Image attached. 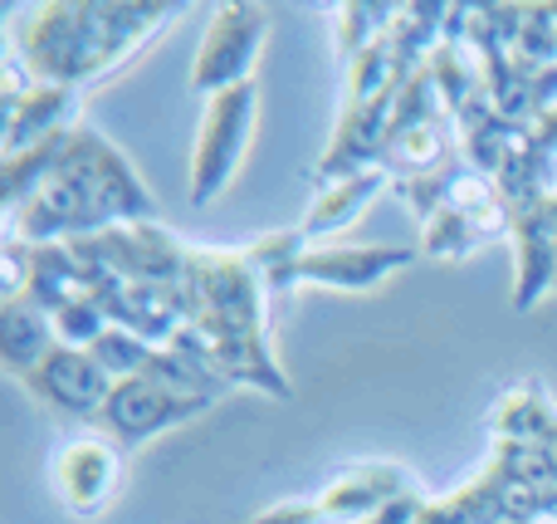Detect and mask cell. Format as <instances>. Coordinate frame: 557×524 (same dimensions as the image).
I'll return each mask as SVG.
<instances>
[{"mask_svg": "<svg viewBox=\"0 0 557 524\" xmlns=\"http://www.w3.org/2000/svg\"><path fill=\"white\" fill-rule=\"evenodd\" d=\"M250 123H255V88L235 84L225 94L211 98L206 108V127L196 143V162H191V202L206 206L225 192V182L240 167V153L250 143Z\"/></svg>", "mask_w": 557, "mask_h": 524, "instance_id": "1", "label": "cell"}, {"mask_svg": "<svg viewBox=\"0 0 557 524\" xmlns=\"http://www.w3.org/2000/svg\"><path fill=\"white\" fill-rule=\"evenodd\" d=\"M260 39H264V10H255V5H225L221 15H215L211 35H206L201 64H196L191 84L196 88H215V94L245 84V74H250V64H255V49H260Z\"/></svg>", "mask_w": 557, "mask_h": 524, "instance_id": "2", "label": "cell"}, {"mask_svg": "<svg viewBox=\"0 0 557 524\" xmlns=\"http://www.w3.org/2000/svg\"><path fill=\"white\" fill-rule=\"evenodd\" d=\"M54 480H59V496H64L69 510L94 515V510H103L108 500H113L117 480H123V466H117L108 441H69L54 456Z\"/></svg>", "mask_w": 557, "mask_h": 524, "instance_id": "3", "label": "cell"}, {"mask_svg": "<svg viewBox=\"0 0 557 524\" xmlns=\"http://www.w3.org/2000/svg\"><path fill=\"white\" fill-rule=\"evenodd\" d=\"M201 407H206L201 398H172V392L157 388V382H123V388L108 392L103 422L123 441H143V437H152V431L186 422L191 412H201Z\"/></svg>", "mask_w": 557, "mask_h": 524, "instance_id": "4", "label": "cell"}, {"mask_svg": "<svg viewBox=\"0 0 557 524\" xmlns=\"http://www.w3.org/2000/svg\"><path fill=\"white\" fill-rule=\"evenodd\" d=\"M406 251H386V245H367V251H323V255H298L294 265H284L278 275H270L274 284L288 280H323L337 290H372L386 270L406 265Z\"/></svg>", "mask_w": 557, "mask_h": 524, "instance_id": "5", "label": "cell"}, {"mask_svg": "<svg viewBox=\"0 0 557 524\" xmlns=\"http://www.w3.org/2000/svg\"><path fill=\"white\" fill-rule=\"evenodd\" d=\"M29 388H35L45 402H54L59 412H94V407H103L108 392H113L103 382V373H98V363L84 358V353H74V349L49 353L45 368L29 378Z\"/></svg>", "mask_w": 557, "mask_h": 524, "instance_id": "6", "label": "cell"}, {"mask_svg": "<svg viewBox=\"0 0 557 524\" xmlns=\"http://www.w3.org/2000/svg\"><path fill=\"white\" fill-rule=\"evenodd\" d=\"M382 192V172H362V176H347L337 192H327L323 202L308 211V226L304 231H333V226H343V221H352L357 211H362L372 196Z\"/></svg>", "mask_w": 557, "mask_h": 524, "instance_id": "7", "label": "cell"}, {"mask_svg": "<svg viewBox=\"0 0 557 524\" xmlns=\"http://www.w3.org/2000/svg\"><path fill=\"white\" fill-rule=\"evenodd\" d=\"M45 349V319H39V309H25L20 300H10L5 309V358L15 373H29L25 363L35 358V353Z\"/></svg>", "mask_w": 557, "mask_h": 524, "instance_id": "8", "label": "cell"}, {"mask_svg": "<svg viewBox=\"0 0 557 524\" xmlns=\"http://www.w3.org/2000/svg\"><path fill=\"white\" fill-rule=\"evenodd\" d=\"M523 241H529L533 251H543V231H523ZM543 265H553V255H543ZM543 280H548V275L539 270V255H529V260H523V294H519V309H529Z\"/></svg>", "mask_w": 557, "mask_h": 524, "instance_id": "9", "label": "cell"}, {"mask_svg": "<svg viewBox=\"0 0 557 524\" xmlns=\"http://www.w3.org/2000/svg\"><path fill=\"white\" fill-rule=\"evenodd\" d=\"M386 480H396L392 471H362V476H357V486H386ZM347 505L362 510V505H367V496L357 490V496H337V500H333V510H347Z\"/></svg>", "mask_w": 557, "mask_h": 524, "instance_id": "10", "label": "cell"}]
</instances>
